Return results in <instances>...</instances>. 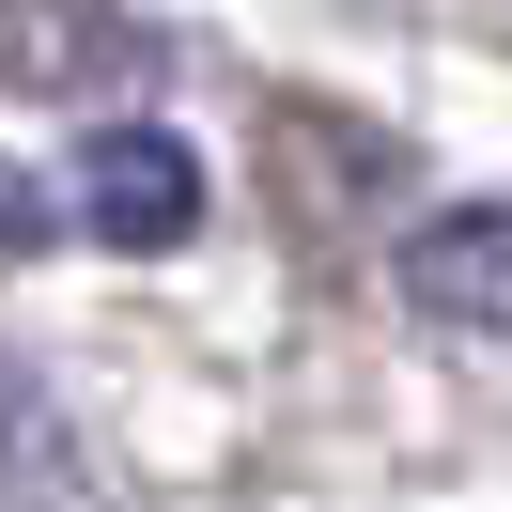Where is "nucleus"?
I'll list each match as a JSON object with an SVG mask.
<instances>
[{
    "instance_id": "obj_4",
    "label": "nucleus",
    "mask_w": 512,
    "mask_h": 512,
    "mask_svg": "<svg viewBox=\"0 0 512 512\" xmlns=\"http://www.w3.org/2000/svg\"><path fill=\"white\" fill-rule=\"evenodd\" d=\"M47 233H63V187H32V171H0V264H16V249H47Z\"/></svg>"
},
{
    "instance_id": "obj_3",
    "label": "nucleus",
    "mask_w": 512,
    "mask_h": 512,
    "mask_svg": "<svg viewBox=\"0 0 512 512\" xmlns=\"http://www.w3.org/2000/svg\"><path fill=\"white\" fill-rule=\"evenodd\" d=\"M404 295L435 326H497L512 342V202H435L404 233Z\"/></svg>"
},
{
    "instance_id": "obj_2",
    "label": "nucleus",
    "mask_w": 512,
    "mask_h": 512,
    "mask_svg": "<svg viewBox=\"0 0 512 512\" xmlns=\"http://www.w3.org/2000/svg\"><path fill=\"white\" fill-rule=\"evenodd\" d=\"M156 63V16L140 0H0V94H94Z\"/></svg>"
},
{
    "instance_id": "obj_1",
    "label": "nucleus",
    "mask_w": 512,
    "mask_h": 512,
    "mask_svg": "<svg viewBox=\"0 0 512 512\" xmlns=\"http://www.w3.org/2000/svg\"><path fill=\"white\" fill-rule=\"evenodd\" d=\"M63 202L94 218V249H187L202 233V156L171 125H140V109H109V125H78Z\"/></svg>"
}]
</instances>
